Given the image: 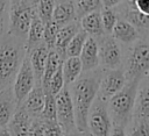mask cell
Wrapping results in <instances>:
<instances>
[{
	"mask_svg": "<svg viewBox=\"0 0 149 136\" xmlns=\"http://www.w3.org/2000/svg\"><path fill=\"white\" fill-rule=\"evenodd\" d=\"M121 9V14H122V19L127 21L128 23H130L140 34V36L142 38L148 37V29H149V19L148 15L141 14L139 13L134 5L133 1H121V3L118 6Z\"/></svg>",
	"mask_w": 149,
	"mask_h": 136,
	"instance_id": "obj_11",
	"label": "cell"
},
{
	"mask_svg": "<svg viewBox=\"0 0 149 136\" xmlns=\"http://www.w3.org/2000/svg\"><path fill=\"white\" fill-rule=\"evenodd\" d=\"M139 81H126L125 86L107 101V112L112 126L127 128L132 122Z\"/></svg>",
	"mask_w": 149,
	"mask_h": 136,
	"instance_id": "obj_3",
	"label": "cell"
},
{
	"mask_svg": "<svg viewBox=\"0 0 149 136\" xmlns=\"http://www.w3.org/2000/svg\"><path fill=\"white\" fill-rule=\"evenodd\" d=\"M98 57H99V66L102 70H115L122 67V52L119 43L111 35H102L98 38Z\"/></svg>",
	"mask_w": 149,
	"mask_h": 136,
	"instance_id": "obj_8",
	"label": "cell"
},
{
	"mask_svg": "<svg viewBox=\"0 0 149 136\" xmlns=\"http://www.w3.org/2000/svg\"><path fill=\"white\" fill-rule=\"evenodd\" d=\"M79 60L81 64L83 72H88L99 67V57H98V46L97 41L93 37H87L85 44L79 55Z\"/></svg>",
	"mask_w": 149,
	"mask_h": 136,
	"instance_id": "obj_14",
	"label": "cell"
},
{
	"mask_svg": "<svg viewBox=\"0 0 149 136\" xmlns=\"http://www.w3.org/2000/svg\"><path fill=\"white\" fill-rule=\"evenodd\" d=\"M149 70V45L146 38H140L127 51L123 69L126 81H141L148 78Z\"/></svg>",
	"mask_w": 149,
	"mask_h": 136,
	"instance_id": "obj_4",
	"label": "cell"
},
{
	"mask_svg": "<svg viewBox=\"0 0 149 136\" xmlns=\"http://www.w3.org/2000/svg\"><path fill=\"white\" fill-rule=\"evenodd\" d=\"M48 52H49V50L42 43L28 53L29 60H30V66L33 70L34 79H35V85H41V80H42V77L44 73L45 63H47V58H48Z\"/></svg>",
	"mask_w": 149,
	"mask_h": 136,
	"instance_id": "obj_17",
	"label": "cell"
},
{
	"mask_svg": "<svg viewBox=\"0 0 149 136\" xmlns=\"http://www.w3.org/2000/svg\"><path fill=\"white\" fill-rule=\"evenodd\" d=\"M127 136H149V122H130Z\"/></svg>",
	"mask_w": 149,
	"mask_h": 136,
	"instance_id": "obj_33",
	"label": "cell"
},
{
	"mask_svg": "<svg viewBox=\"0 0 149 136\" xmlns=\"http://www.w3.org/2000/svg\"><path fill=\"white\" fill-rule=\"evenodd\" d=\"M65 85H64V79H63V73H62V65H61L59 69L56 71V73L51 77V79L49 81V85H48V90L54 96H56L62 91V88Z\"/></svg>",
	"mask_w": 149,
	"mask_h": 136,
	"instance_id": "obj_32",
	"label": "cell"
},
{
	"mask_svg": "<svg viewBox=\"0 0 149 136\" xmlns=\"http://www.w3.org/2000/svg\"><path fill=\"white\" fill-rule=\"evenodd\" d=\"M0 136H10V134L7 128H2V129H0Z\"/></svg>",
	"mask_w": 149,
	"mask_h": 136,
	"instance_id": "obj_38",
	"label": "cell"
},
{
	"mask_svg": "<svg viewBox=\"0 0 149 136\" xmlns=\"http://www.w3.org/2000/svg\"><path fill=\"white\" fill-rule=\"evenodd\" d=\"M52 21L56 22L59 27H63L65 24L77 21L73 1L55 2V7H54V12H52Z\"/></svg>",
	"mask_w": 149,
	"mask_h": 136,
	"instance_id": "obj_21",
	"label": "cell"
},
{
	"mask_svg": "<svg viewBox=\"0 0 149 136\" xmlns=\"http://www.w3.org/2000/svg\"><path fill=\"white\" fill-rule=\"evenodd\" d=\"M33 117L27 113L22 105L17 106L10 121L7 124V129L10 136H28Z\"/></svg>",
	"mask_w": 149,
	"mask_h": 136,
	"instance_id": "obj_13",
	"label": "cell"
},
{
	"mask_svg": "<svg viewBox=\"0 0 149 136\" xmlns=\"http://www.w3.org/2000/svg\"><path fill=\"white\" fill-rule=\"evenodd\" d=\"M100 16H101V24H102L104 34L111 35L116 21L119 20V16H118L115 9L114 8H111V9L102 8L100 10Z\"/></svg>",
	"mask_w": 149,
	"mask_h": 136,
	"instance_id": "obj_28",
	"label": "cell"
},
{
	"mask_svg": "<svg viewBox=\"0 0 149 136\" xmlns=\"http://www.w3.org/2000/svg\"><path fill=\"white\" fill-rule=\"evenodd\" d=\"M81 136H88L87 134H81Z\"/></svg>",
	"mask_w": 149,
	"mask_h": 136,
	"instance_id": "obj_40",
	"label": "cell"
},
{
	"mask_svg": "<svg viewBox=\"0 0 149 136\" xmlns=\"http://www.w3.org/2000/svg\"><path fill=\"white\" fill-rule=\"evenodd\" d=\"M132 122H149V90L148 78L140 81L135 96Z\"/></svg>",
	"mask_w": 149,
	"mask_h": 136,
	"instance_id": "obj_12",
	"label": "cell"
},
{
	"mask_svg": "<svg viewBox=\"0 0 149 136\" xmlns=\"http://www.w3.org/2000/svg\"><path fill=\"white\" fill-rule=\"evenodd\" d=\"M59 26L54 22L50 21L47 24H44V30H43V44L47 46L48 50H54L55 48V42H56V37H57V33L59 30Z\"/></svg>",
	"mask_w": 149,
	"mask_h": 136,
	"instance_id": "obj_29",
	"label": "cell"
},
{
	"mask_svg": "<svg viewBox=\"0 0 149 136\" xmlns=\"http://www.w3.org/2000/svg\"><path fill=\"white\" fill-rule=\"evenodd\" d=\"M133 5L135 9L144 15H148L149 13V0H135L133 1Z\"/></svg>",
	"mask_w": 149,
	"mask_h": 136,
	"instance_id": "obj_36",
	"label": "cell"
},
{
	"mask_svg": "<svg viewBox=\"0 0 149 136\" xmlns=\"http://www.w3.org/2000/svg\"><path fill=\"white\" fill-rule=\"evenodd\" d=\"M80 28L87 34V36L98 38L104 34L102 30V24H101V16H100V10L99 12H93L84 17H81L79 21Z\"/></svg>",
	"mask_w": 149,
	"mask_h": 136,
	"instance_id": "obj_22",
	"label": "cell"
},
{
	"mask_svg": "<svg viewBox=\"0 0 149 136\" xmlns=\"http://www.w3.org/2000/svg\"><path fill=\"white\" fill-rule=\"evenodd\" d=\"M87 37H88L87 34L80 28L78 30V33L73 36V38L70 41V43L68 44L65 56L66 57H79V55L81 52V49H83Z\"/></svg>",
	"mask_w": 149,
	"mask_h": 136,
	"instance_id": "obj_26",
	"label": "cell"
},
{
	"mask_svg": "<svg viewBox=\"0 0 149 136\" xmlns=\"http://www.w3.org/2000/svg\"><path fill=\"white\" fill-rule=\"evenodd\" d=\"M24 55L26 48L23 41L7 34L0 42V91L13 85Z\"/></svg>",
	"mask_w": 149,
	"mask_h": 136,
	"instance_id": "obj_2",
	"label": "cell"
},
{
	"mask_svg": "<svg viewBox=\"0 0 149 136\" xmlns=\"http://www.w3.org/2000/svg\"><path fill=\"white\" fill-rule=\"evenodd\" d=\"M55 105H56V123L58 124L63 135L79 134L76 127L73 105L68 86H64L62 91L55 96Z\"/></svg>",
	"mask_w": 149,
	"mask_h": 136,
	"instance_id": "obj_6",
	"label": "cell"
},
{
	"mask_svg": "<svg viewBox=\"0 0 149 136\" xmlns=\"http://www.w3.org/2000/svg\"><path fill=\"white\" fill-rule=\"evenodd\" d=\"M36 1H10L8 3V35L26 42Z\"/></svg>",
	"mask_w": 149,
	"mask_h": 136,
	"instance_id": "obj_5",
	"label": "cell"
},
{
	"mask_svg": "<svg viewBox=\"0 0 149 136\" xmlns=\"http://www.w3.org/2000/svg\"><path fill=\"white\" fill-rule=\"evenodd\" d=\"M44 91L42 88L41 85H34L33 90L29 92V94L27 95V98L24 99V101L21 103L24 109L27 110V113L33 117V119H37L40 117L43 106H44Z\"/></svg>",
	"mask_w": 149,
	"mask_h": 136,
	"instance_id": "obj_18",
	"label": "cell"
},
{
	"mask_svg": "<svg viewBox=\"0 0 149 136\" xmlns=\"http://www.w3.org/2000/svg\"><path fill=\"white\" fill-rule=\"evenodd\" d=\"M43 30H44V24L41 22V20L38 19L36 14V5H35L30 27H29L27 38L24 42V48H26L27 53H29L30 51H33L35 48H37L40 44L43 43Z\"/></svg>",
	"mask_w": 149,
	"mask_h": 136,
	"instance_id": "obj_19",
	"label": "cell"
},
{
	"mask_svg": "<svg viewBox=\"0 0 149 136\" xmlns=\"http://www.w3.org/2000/svg\"><path fill=\"white\" fill-rule=\"evenodd\" d=\"M45 136H63L56 122H45Z\"/></svg>",
	"mask_w": 149,
	"mask_h": 136,
	"instance_id": "obj_35",
	"label": "cell"
},
{
	"mask_svg": "<svg viewBox=\"0 0 149 136\" xmlns=\"http://www.w3.org/2000/svg\"><path fill=\"white\" fill-rule=\"evenodd\" d=\"M55 1H36V14L43 24L52 21Z\"/></svg>",
	"mask_w": 149,
	"mask_h": 136,
	"instance_id": "obj_30",
	"label": "cell"
},
{
	"mask_svg": "<svg viewBox=\"0 0 149 136\" xmlns=\"http://www.w3.org/2000/svg\"><path fill=\"white\" fill-rule=\"evenodd\" d=\"M111 128L112 122L107 112V102L97 96L87 114L86 134L88 136H108Z\"/></svg>",
	"mask_w": 149,
	"mask_h": 136,
	"instance_id": "obj_7",
	"label": "cell"
},
{
	"mask_svg": "<svg viewBox=\"0 0 149 136\" xmlns=\"http://www.w3.org/2000/svg\"><path fill=\"white\" fill-rule=\"evenodd\" d=\"M62 63H63V60L58 56V53L55 50H49L47 63H45L44 73H43L42 80H41V86H42L43 90L48 88V85H49V81H50L51 77L56 73V71L59 69V66L62 65Z\"/></svg>",
	"mask_w": 149,
	"mask_h": 136,
	"instance_id": "obj_24",
	"label": "cell"
},
{
	"mask_svg": "<svg viewBox=\"0 0 149 136\" xmlns=\"http://www.w3.org/2000/svg\"><path fill=\"white\" fill-rule=\"evenodd\" d=\"M111 36L118 42L125 43V44H133L136 41L141 38L139 31L127 21L119 19L113 28V31Z\"/></svg>",
	"mask_w": 149,
	"mask_h": 136,
	"instance_id": "obj_20",
	"label": "cell"
},
{
	"mask_svg": "<svg viewBox=\"0 0 149 136\" xmlns=\"http://www.w3.org/2000/svg\"><path fill=\"white\" fill-rule=\"evenodd\" d=\"M79 29H80V26H79L78 21L71 22V23L65 24V26L59 28V30L57 33V37H56L54 50L58 53V56L62 58V60H64L65 57H66L65 56V51H66L68 44L73 38V36L78 33Z\"/></svg>",
	"mask_w": 149,
	"mask_h": 136,
	"instance_id": "obj_16",
	"label": "cell"
},
{
	"mask_svg": "<svg viewBox=\"0 0 149 136\" xmlns=\"http://www.w3.org/2000/svg\"><path fill=\"white\" fill-rule=\"evenodd\" d=\"M126 84V78L123 73V69H115V70H104L99 90L97 96L107 102L113 95H115Z\"/></svg>",
	"mask_w": 149,
	"mask_h": 136,
	"instance_id": "obj_10",
	"label": "cell"
},
{
	"mask_svg": "<svg viewBox=\"0 0 149 136\" xmlns=\"http://www.w3.org/2000/svg\"><path fill=\"white\" fill-rule=\"evenodd\" d=\"M74 5V13L76 19L80 20L81 17L93 13L99 12L102 9L101 1L99 0H80V1H73Z\"/></svg>",
	"mask_w": 149,
	"mask_h": 136,
	"instance_id": "obj_25",
	"label": "cell"
},
{
	"mask_svg": "<svg viewBox=\"0 0 149 136\" xmlns=\"http://www.w3.org/2000/svg\"><path fill=\"white\" fill-rule=\"evenodd\" d=\"M62 73L64 85L70 86L81 73V64L78 57H66L62 63Z\"/></svg>",
	"mask_w": 149,
	"mask_h": 136,
	"instance_id": "obj_23",
	"label": "cell"
},
{
	"mask_svg": "<svg viewBox=\"0 0 149 136\" xmlns=\"http://www.w3.org/2000/svg\"><path fill=\"white\" fill-rule=\"evenodd\" d=\"M8 3L0 0V42L8 34Z\"/></svg>",
	"mask_w": 149,
	"mask_h": 136,
	"instance_id": "obj_31",
	"label": "cell"
},
{
	"mask_svg": "<svg viewBox=\"0 0 149 136\" xmlns=\"http://www.w3.org/2000/svg\"><path fill=\"white\" fill-rule=\"evenodd\" d=\"M34 85H35V79H34L31 66H30L29 55L26 52L12 85L14 99L17 106H20L24 101L29 92L33 90Z\"/></svg>",
	"mask_w": 149,
	"mask_h": 136,
	"instance_id": "obj_9",
	"label": "cell"
},
{
	"mask_svg": "<svg viewBox=\"0 0 149 136\" xmlns=\"http://www.w3.org/2000/svg\"><path fill=\"white\" fill-rule=\"evenodd\" d=\"M63 136H81L80 134H73V135H63Z\"/></svg>",
	"mask_w": 149,
	"mask_h": 136,
	"instance_id": "obj_39",
	"label": "cell"
},
{
	"mask_svg": "<svg viewBox=\"0 0 149 136\" xmlns=\"http://www.w3.org/2000/svg\"><path fill=\"white\" fill-rule=\"evenodd\" d=\"M44 91V106L40 119L45 122H56V105H55V96L49 92L48 88Z\"/></svg>",
	"mask_w": 149,
	"mask_h": 136,
	"instance_id": "obj_27",
	"label": "cell"
},
{
	"mask_svg": "<svg viewBox=\"0 0 149 136\" xmlns=\"http://www.w3.org/2000/svg\"><path fill=\"white\" fill-rule=\"evenodd\" d=\"M28 136H45V121L40 117L33 119Z\"/></svg>",
	"mask_w": 149,
	"mask_h": 136,
	"instance_id": "obj_34",
	"label": "cell"
},
{
	"mask_svg": "<svg viewBox=\"0 0 149 136\" xmlns=\"http://www.w3.org/2000/svg\"><path fill=\"white\" fill-rule=\"evenodd\" d=\"M102 72L104 70L101 67L84 72L70 86H68L73 105L77 131L80 135L86 134L87 114L92 102L97 98Z\"/></svg>",
	"mask_w": 149,
	"mask_h": 136,
	"instance_id": "obj_1",
	"label": "cell"
},
{
	"mask_svg": "<svg viewBox=\"0 0 149 136\" xmlns=\"http://www.w3.org/2000/svg\"><path fill=\"white\" fill-rule=\"evenodd\" d=\"M108 136H127V133H126V129L122 128V127H119V126H112Z\"/></svg>",
	"mask_w": 149,
	"mask_h": 136,
	"instance_id": "obj_37",
	"label": "cell"
},
{
	"mask_svg": "<svg viewBox=\"0 0 149 136\" xmlns=\"http://www.w3.org/2000/svg\"><path fill=\"white\" fill-rule=\"evenodd\" d=\"M16 107L17 105L14 99L12 86L0 91V129L7 127Z\"/></svg>",
	"mask_w": 149,
	"mask_h": 136,
	"instance_id": "obj_15",
	"label": "cell"
}]
</instances>
